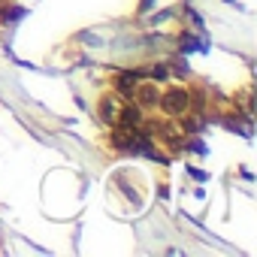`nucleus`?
I'll return each instance as SVG.
<instances>
[{"label": "nucleus", "instance_id": "nucleus-6", "mask_svg": "<svg viewBox=\"0 0 257 257\" xmlns=\"http://www.w3.org/2000/svg\"><path fill=\"white\" fill-rule=\"evenodd\" d=\"M182 127H185L188 134H200L206 124H203V118H200V115H191V118H185V121H182Z\"/></svg>", "mask_w": 257, "mask_h": 257}, {"label": "nucleus", "instance_id": "nucleus-1", "mask_svg": "<svg viewBox=\"0 0 257 257\" xmlns=\"http://www.w3.org/2000/svg\"><path fill=\"white\" fill-rule=\"evenodd\" d=\"M158 103L167 115H185L188 106H191V94L185 88H170L164 97H158Z\"/></svg>", "mask_w": 257, "mask_h": 257}, {"label": "nucleus", "instance_id": "nucleus-8", "mask_svg": "<svg viewBox=\"0 0 257 257\" xmlns=\"http://www.w3.org/2000/svg\"><path fill=\"white\" fill-rule=\"evenodd\" d=\"M173 70H176V76H188V64H173Z\"/></svg>", "mask_w": 257, "mask_h": 257}, {"label": "nucleus", "instance_id": "nucleus-3", "mask_svg": "<svg viewBox=\"0 0 257 257\" xmlns=\"http://www.w3.org/2000/svg\"><path fill=\"white\" fill-rule=\"evenodd\" d=\"M134 97H140V103H143V106H155V103H158V97H161V91H158V85H155V82H152V85H143V82H140V85L134 88Z\"/></svg>", "mask_w": 257, "mask_h": 257}, {"label": "nucleus", "instance_id": "nucleus-7", "mask_svg": "<svg viewBox=\"0 0 257 257\" xmlns=\"http://www.w3.org/2000/svg\"><path fill=\"white\" fill-rule=\"evenodd\" d=\"M167 76H170V67H167V64H158V67H152V79H155V82H164Z\"/></svg>", "mask_w": 257, "mask_h": 257}, {"label": "nucleus", "instance_id": "nucleus-4", "mask_svg": "<svg viewBox=\"0 0 257 257\" xmlns=\"http://www.w3.org/2000/svg\"><path fill=\"white\" fill-rule=\"evenodd\" d=\"M115 115H118V109H115L112 97H103V100H100V121H103V124H112Z\"/></svg>", "mask_w": 257, "mask_h": 257}, {"label": "nucleus", "instance_id": "nucleus-9", "mask_svg": "<svg viewBox=\"0 0 257 257\" xmlns=\"http://www.w3.org/2000/svg\"><path fill=\"white\" fill-rule=\"evenodd\" d=\"M191 176H194V179H197V182H203V179H206V173H200V170H197V167H191Z\"/></svg>", "mask_w": 257, "mask_h": 257}, {"label": "nucleus", "instance_id": "nucleus-2", "mask_svg": "<svg viewBox=\"0 0 257 257\" xmlns=\"http://www.w3.org/2000/svg\"><path fill=\"white\" fill-rule=\"evenodd\" d=\"M115 118H118V124H121V127H127V131H137V127L146 121V118H143V109H140L137 103L124 106V112H121V115H115Z\"/></svg>", "mask_w": 257, "mask_h": 257}, {"label": "nucleus", "instance_id": "nucleus-5", "mask_svg": "<svg viewBox=\"0 0 257 257\" xmlns=\"http://www.w3.org/2000/svg\"><path fill=\"white\" fill-rule=\"evenodd\" d=\"M25 16H28V10H22V7H4L0 10V22H7V25H16Z\"/></svg>", "mask_w": 257, "mask_h": 257}]
</instances>
